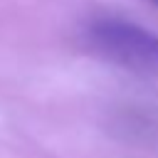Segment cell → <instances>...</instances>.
Returning a JSON list of instances; mask_svg holds the SVG:
<instances>
[{"label": "cell", "instance_id": "6da1fadb", "mask_svg": "<svg viewBox=\"0 0 158 158\" xmlns=\"http://www.w3.org/2000/svg\"><path fill=\"white\" fill-rule=\"evenodd\" d=\"M86 44L101 59L136 74H158V35L118 17H99L86 27Z\"/></svg>", "mask_w": 158, "mask_h": 158}, {"label": "cell", "instance_id": "7a4b0ae2", "mask_svg": "<svg viewBox=\"0 0 158 158\" xmlns=\"http://www.w3.org/2000/svg\"><path fill=\"white\" fill-rule=\"evenodd\" d=\"M151 2H153V5H158V0H151Z\"/></svg>", "mask_w": 158, "mask_h": 158}]
</instances>
